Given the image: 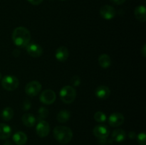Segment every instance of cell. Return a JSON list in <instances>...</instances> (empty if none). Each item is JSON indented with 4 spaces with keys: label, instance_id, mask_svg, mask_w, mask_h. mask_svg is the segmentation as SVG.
Masks as SVG:
<instances>
[{
    "label": "cell",
    "instance_id": "9",
    "mask_svg": "<svg viewBox=\"0 0 146 145\" xmlns=\"http://www.w3.org/2000/svg\"><path fill=\"white\" fill-rule=\"evenodd\" d=\"M27 51L31 56L37 58L42 55L43 49L38 44H35V43H29L28 45L26 46Z\"/></svg>",
    "mask_w": 146,
    "mask_h": 145
},
{
    "label": "cell",
    "instance_id": "5",
    "mask_svg": "<svg viewBox=\"0 0 146 145\" xmlns=\"http://www.w3.org/2000/svg\"><path fill=\"white\" fill-rule=\"evenodd\" d=\"M41 90V85L38 81H31L25 87V92L29 96L34 97Z\"/></svg>",
    "mask_w": 146,
    "mask_h": 145
},
{
    "label": "cell",
    "instance_id": "8",
    "mask_svg": "<svg viewBox=\"0 0 146 145\" xmlns=\"http://www.w3.org/2000/svg\"><path fill=\"white\" fill-rule=\"evenodd\" d=\"M36 132L40 137H46L48 136L50 132V126L48 122L44 120L39 121L36 127Z\"/></svg>",
    "mask_w": 146,
    "mask_h": 145
},
{
    "label": "cell",
    "instance_id": "22",
    "mask_svg": "<svg viewBox=\"0 0 146 145\" xmlns=\"http://www.w3.org/2000/svg\"><path fill=\"white\" fill-rule=\"evenodd\" d=\"M94 119L97 122H100V123H103V122H105L106 120L107 119V117L105 114L103 112H96L94 115Z\"/></svg>",
    "mask_w": 146,
    "mask_h": 145
},
{
    "label": "cell",
    "instance_id": "27",
    "mask_svg": "<svg viewBox=\"0 0 146 145\" xmlns=\"http://www.w3.org/2000/svg\"><path fill=\"white\" fill-rule=\"evenodd\" d=\"M30 4H33V5H38L41 4L44 0H27Z\"/></svg>",
    "mask_w": 146,
    "mask_h": 145
},
{
    "label": "cell",
    "instance_id": "24",
    "mask_svg": "<svg viewBox=\"0 0 146 145\" xmlns=\"http://www.w3.org/2000/svg\"><path fill=\"white\" fill-rule=\"evenodd\" d=\"M140 145H146V135L145 132H141L137 136Z\"/></svg>",
    "mask_w": 146,
    "mask_h": 145
},
{
    "label": "cell",
    "instance_id": "2",
    "mask_svg": "<svg viewBox=\"0 0 146 145\" xmlns=\"http://www.w3.org/2000/svg\"><path fill=\"white\" fill-rule=\"evenodd\" d=\"M54 136L61 144H67L73 138V132L69 127L66 126H57L54 128Z\"/></svg>",
    "mask_w": 146,
    "mask_h": 145
},
{
    "label": "cell",
    "instance_id": "17",
    "mask_svg": "<svg viewBox=\"0 0 146 145\" xmlns=\"http://www.w3.org/2000/svg\"><path fill=\"white\" fill-rule=\"evenodd\" d=\"M11 128L9 125L0 123V139H7L11 136Z\"/></svg>",
    "mask_w": 146,
    "mask_h": 145
},
{
    "label": "cell",
    "instance_id": "3",
    "mask_svg": "<svg viewBox=\"0 0 146 145\" xmlns=\"http://www.w3.org/2000/svg\"><path fill=\"white\" fill-rule=\"evenodd\" d=\"M59 95L63 102L66 104H71L74 102L76 97V91L73 87L67 85L61 88Z\"/></svg>",
    "mask_w": 146,
    "mask_h": 145
},
{
    "label": "cell",
    "instance_id": "26",
    "mask_svg": "<svg viewBox=\"0 0 146 145\" xmlns=\"http://www.w3.org/2000/svg\"><path fill=\"white\" fill-rule=\"evenodd\" d=\"M21 108L23 110H28L31 108V102L29 100H27L23 101L22 104H21Z\"/></svg>",
    "mask_w": 146,
    "mask_h": 145
},
{
    "label": "cell",
    "instance_id": "7",
    "mask_svg": "<svg viewBox=\"0 0 146 145\" xmlns=\"http://www.w3.org/2000/svg\"><path fill=\"white\" fill-rule=\"evenodd\" d=\"M94 136L98 139H107L110 134V130L107 126L104 125H98L94 127L93 131Z\"/></svg>",
    "mask_w": 146,
    "mask_h": 145
},
{
    "label": "cell",
    "instance_id": "19",
    "mask_svg": "<svg viewBox=\"0 0 146 145\" xmlns=\"http://www.w3.org/2000/svg\"><path fill=\"white\" fill-rule=\"evenodd\" d=\"M98 63L103 68H108L111 65V59L107 54H102L98 58Z\"/></svg>",
    "mask_w": 146,
    "mask_h": 145
},
{
    "label": "cell",
    "instance_id": "12",
    "mask_svg": "<svg viewBox=\"0 0 146 145\" xmlns=\"http://www.w3.org/2000/svg\"><path fill=\"white\" fill-rule=\"evenodd\" d=\"M95 94L97 98L101 100H106L109 98L111 95V90L109 88L105 85H100L96 89Z\"/></svg>",
    "mask_w": 146,
    "mask_h": 145
},
{
    "label": "cell",
    "instance_id": "33",
    "mask_svg": "<svg viewBox=\"0 0 146 145\" xmlns=\"http://www.w3.org/2000/svg\"><path fill=\"white\" fill-rule=\"evenodd\" d=\"M1 79V72H0V80Z\"/></svg>",
    "mask_w": 146,
    "mask_h": 145
},
{
    "label": "cell",
    "instance_id": "28",
    "mask_svg": "<svg viewBox=\"0 0 146 145\" xmlns=\"http://www.w3.org/2000/svg\"><path fill=\"white\" fill-rule=\"evenodd\" d=\"M113 3H114L115 4H118V5H120V4H123L125 1V0H111Z\"/></svg>",
    "mask_w": 146,
    "mask_h": 145
},
{
    "label": "cell",
    "instance_id": "11",
    "mask_svg": "<svg viewBox=\"0 0 146 145\" xmlns=\"http://www.w3.org/2000/svg\"><path fill=\"white\" fill-rule=\"evenodd\" d=\"M115 14H116V11L112 6L104 5L100 9V14L105 19H112L115 17Z\"/></svg>",
    "mask_w": 146,
    "mask_h": 145
},
{
    "label": "cell",
    "instance_id": "31",
    "mask_svg": "<svg viewBox=\"0 0 146 145\" xmlns=\"http://www.w3.org/2000/svg\"><path fill=\"white\" fill-rule=\"evenodd\" d=\"M146 45L145 44H144L143 47L142 48V51H141V52H142V54H143V57H145V55H146Z\"/></svg>",
    "mask_w": 146,
    "mask_h": 145
},
{
    "label": "cell",
    "instance_id": "29",
    "mask_svg": "<svg viewBox=\"0 0 146 145\" xmlns=\"http://www.w3.org/2000/svg\"><path fill=\"white\" fill-rule=\"evenodd\" d=\"M128 136H129L130 139H135V133L134 132H129V134H128Z\"/></svg>",
    "mask_w": 146,
    "mask_h": 145
},
{
    "label": "cell",
    "instance_id": "1",
    "mask_svg": "<svg viewBox=\"0 0 146 145\" xmlns=\"http://www.w3.org/2000/svg\"><path fill=\"white\" fill-rule=\"evenodd\" d=\"M12 40L16 45L21 48H24L29 44L31 40V34L25 27L19 26L13 31Z\"/></svg>",
    "mask_w": 146,
    "mask_h": 145
},
{
    "label": "cell",
    "instance_id": "34",
    "mask_svg": "<svg viewBox=\"0 0 146 145\" xmlns=\"http://www.w3.org/2000/svg\"><path fill=\"white\" fill-rule=\"evenodd\" d=\"M62 1H64V0H62Z\"/></svg>",
    "mask_w": 146,
    "mask_h": 145
},
{
    "label": "cell",
    "instance_id": "14",
    "mask_svg": "<svg viewBox=\"0 0 146 145\" xmlns=\"http://www.w3.org/2000/svg\"><path fill=\"white\" fill-rule=\"evenodd\" d=\"M27 134L23 132H17L13 135V141L17 145H24L27 142Z\"/></svg>",
    "mask_w": 146,
    "mask_h": 145
},
{
    "label": "cell",
    "instance_id": "32",
    "mask_svg": "<svg viewBox=\"0 0 146 145\" xmlns=\"http://www.w3.org/2000/svg\"><path fill=\"white\" fill-rule=\"evenodd\" d=\"M4 145H13V144L11 142H9V141H7V142H5V143L4 144Z\"/></svg>",
    "mask_w": 146,
    "mask_h": 145
},
{
    "label": "cell",
    "instance_id": "30",
    "mask_svg": "<svg viewBox=\"0 0 146 145\" xmlns=\"http://www.w3.org/2000/svg\"><path fill=\"white\" fill-rule=\"evenodd\" d=\"M19 54H20V51H19L18 49H15V50H14V51H13V55H14V56H16V57L19 56Z\"/></svg>",
    "mask_w": 146,
    "mask_h": 145
},
{
    "label": "cell",
    "instance_id": "4",
    "mask_svg": "<svg viewBox=\"0 0 146 145\" xmlns=\"http://www.w3.org/2000/svg\"><path fill=\"white\" fill-rule=\"evenodd\" d=\"M19 84L18 78L14 75H7L1 80V85L6 90H14L18 88Z\"/></svg>",
    "mask_w": 146,
    "mask_h": 145
},
{
    "label": "cell",
    "instance_id": "6",
    "mask_svg": "<svg viewBox=\"0 0 146 145\" xmlns=\"http://www.w3.org/2000/svg\"><path fill=\"white\" fill-rule=\"evenodd\" d=\"M56 98V95L52 90L46 89L41 92L40 95V101L45 105H51L54 103Z\"/></svg>",
    "mask_w": 146,
    "mask_h": 145
},
{
    "label": "cell",
    "instance_id": "15",
    "mask_svg": "<svg viewBox=\"0 0 146 145\" xmlns=\"http://www.w3.org/2000/svg\"><path fill=\"white\" fill-rule=\"evenodd\" d=\"M134 14L137 19L141 22H145L146 20V9L144 6H138L135 9Z\"/></svg>",
    "mask_w": 146,
    "mask_h": 145
},
{
    "label": "cell",
    "instance_id": "18",
    "mask_svg": "<svg viewBox=\"0 0 146 145\" xmlns=\"http://www.w3.org/2000/svg\"><path fill=\"white\" fill-rule=\"evenodd\" d=\"M21 121L25 126L28 127H31L34 126L36 120L35 117L33 115L30 113H25L24 115H23L22 117H21Z\"/></svg>",
    "mask_w": 146,
    "mask_h": 145
},
{
    "label": "cell",
    "instance_id": "20",
    "mask_svg": "<svg viewBox=\"0 0 146 145\" xmlns=\"http://www.w3.org/2000/svg\"><path fill=\"white\" fill-rule=\"evenodd\" d=\"M71 117V113L68 110H61L57 114L56 119L60 123H65L68 119H70Z\"/></svg>",
    "mask_w": 146,
    "mask_h": 145
},
{
    "label": "cell",
    "instance_id": "21",
    "mask_svg": "<svg viewBox=\"0 0 146 145\" xmlns=\"http://www.w3.org/2000/svg\"><path fill=\"white\" fill-rule=\"evenodd\" d=\"M14 117V110L10 107H7L4 108L1 112V117L4 120L9 121Z\"/></svg>",
    "mask_w": 146,
    "mask_h": 145
},
{
    "label": "cell",
    "instance_id": "16",
    "mask_svg": "<svg viewBox=\"0 0 146 145\" xmlns=\"http://www.w3.org/2000/svg\"><path fill=\"white\" fill-rule=\"evenodd\" d=\"M126 137L125 132L122 129H117L113 132L112 133V139L114 142H122L124 141Z\"/></svg>",
    "mask_w": 146,
    "mask_h": 145
},
{
    "label": "cell",
    "instance_id": "23",
    "mask_svg": "<svg viewBox=\"0 0 146 145\" xmlns=\"http://www.w3.org/2000/svg\"><path fill=\"white\" fill-rule=\"evenodd\" d=\"M48 115V111L46 108L41 107L38 109V119L39 121L44 120V119L46 118Z\"/></svg>",
    "mask_w": 146,
    "mask_h": 145
},
{
    "label": "cell",
    "instance_id": "25",
    "mask_svg": "<svg viewBox=\"0 0 146 145\" xmlns=\"http://www.w3.org/2000/svg\"><path fill=\"white\" fill-rule=\"evenodd\" d=\"M71 82L74 86H78L81 84V78L78 75H75L71 78Z\"/></svg>",
    "mask_w": 146,
    "mask_h": 145
},
{
    "label": "cell",
    "instance_id": "13",
    "mask_svg": "<svg viewBox=\"0 0 146 145\" xmlns=\"http://www.w3.org/2000/svg\"><path fill=\"white\" fill-rule=\"evenodd\" d=\"M69 55V53H68L67 48L64 46H61L56 51L55 56L56 59L60 62H64L66 61Z\"/></svg>",
    "mask_w": 146,
    "mask_h": 145
},
{
    "label": "cell",
    "instance_id": "10",
    "mask_svg": "<svg viewBox=\"0 0 146 145\" xmlns=\"http://www.w3.org/2000/svg\"><path fill=\"white\" fill-rule=\"evenodd\" d=\"M124 122V116L120 112H114L110 115L108 118V123L113 127L121 126Z\"/></svg>",
    "mask_w": 146,
    "mask_h": 145
}]
</instances>
